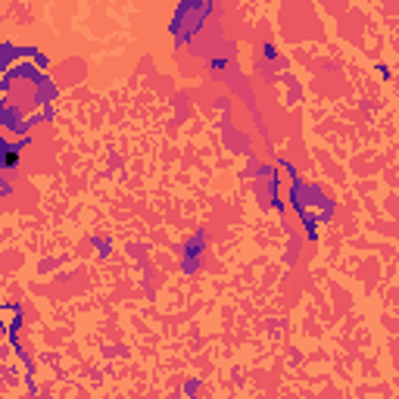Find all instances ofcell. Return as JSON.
<instances>
[{"label": "cell", "mask_w": 399, "mask_h": 399, "mask_svg": "<svg viewBox=\"0 0 399 399\" xmlns=\"http://www.w3.org/2000/svg\"><path fill=\"white\" fill-rule=\"evenodd\" d=\"M203 250H206V234H203V231H197L194 237L184 243V262H181V268H184L187 275L197 272V268L203 265Z\"/></svg>", "instance_id": "obj_1"}, {"label": "cell", "mask_w": 399, "mask_h": 399, "mask_svg": "<svg viewBox=\"0 0 399 399\" xmlns=\"http://www.w3.org/2000/svg\"><path fill=\"white\" fill-rule=\"evenodd\" d=\"M3 312H6V315H19V306H9V302H6ZM3 327H6V334H13V331H16V318L9 321V324H3Z\"/></svg>", "instance_id": "obj_2"}]
</instances>
